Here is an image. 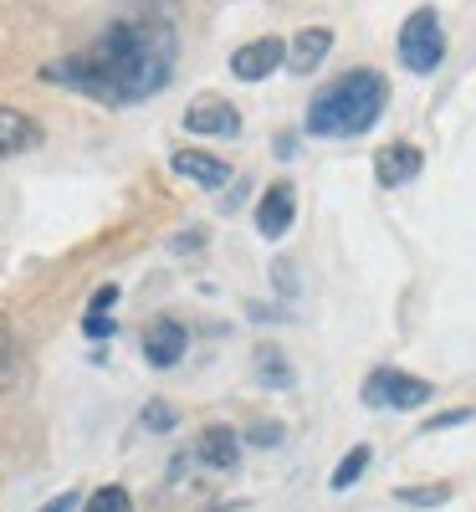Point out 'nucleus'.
<instances>
[{
  "mask_svg": "<svg viewBox=\"0 0 476 512\" xmlns=\"http://www.w3.org/2000/svg\"><path fill=\"white\" fill-rule=\"evenodd\" d=\"M466 420H471V410H446V415H436V420H425L420 431L436 436V431H451V425H466Z\"/></svg>",
  "mask_w": 476,
  "mask_h": 512,
  "instance_id": "aec40b11",
  "label": "nucleus"
},
{
  "mask_svg": "<svg viewBox=\"0 0 476 512\" xmlns=\"http://www.w3.org/2000/svg\"><path fill=\"white\" fill-rule=\"evenodd\" d=\"M113 303H118V287L108 282V287H98V292H93V303H88V313H113Z\"/></svg>",
  "mask_w": 476,
  "mask_h": 512,
  "instance_id": "5701e85b",
  "label": "nucleus"
},
{
  "mask_svg": "<svg viewBox=\"0 0 476 512\" xmlns=\"http://www.w3.org/2000/svg\"><path fill=\"white\" fill-rule=\"evenodd\" d=\"M82 333L88 338H113V318L108 313H82Z\"/></svg>",
  "mask_w": 476,
  "mask_h": 512,
  "instance_id": "412c9836",
  "label": "nucleus"
},
{
  "mask_svg": "<svg viewBox=\"0 0 476 512\" xmlns=\"http://www.w3.org/2000/svg\"><path fill=\"white\" fill-rule=\"evenodd\" d=\"M77 507H82V497H77V492H62V497H52L41 512H77Z\"/></svg>",
  "mask_w": 476,
  "mask_h": 512,
  "instance_id": "b1692460",
  "label": "nucleus"
},
{
  "mask_svg": "<svg viewBox=\"0 0 476 512\" xmlns=\"http://www.w3.org/2000/svg\"><path fill=\"white\" fill-rule=\"evenodd\" d=\"M400 62L415 77L436 72L446 62V31H441V16L430 11V6H420V11L405 16V26H400Z\"/></svg>",
  "mask_w": 476,
  "mask_h": 512,
  "instance_id": "7ed1b4c3",
  "label": "nucleus"
},
{
  "mask_svg": "<svg viewBox=\"0 0 476 512\" xmlns=\"http://www.w3.org/2000/svg\"><path fill=\"white\" fill-rule=\"evenodd\" d=\"M82 512H134V497H128L123 487H98L88 502H82Z\"/></svg>",
  "mask_w": 476,
  "mask_h": 512,
  "instance_id": "a211bd4d",
  "label": "nucleus"
},
{
  "mask_svg": "<svg viewBox=\"0 0 476 512\" xmlns=\"http://www.w3.org/2000/svg\"><path fill=\"white\" fill-rule=\"evenodd\" d=\"M16 379H21V344H16V333L0 323V395L16 390Z\"/></svg>",
  "mask_w": 476,
  "mask_h": 512,
  "instance_id": "dca6fc26",
  "label": "nucleus"
},
{
  "mask_svg": "<svg viewBox=\"0 0 476 512\" xmlns=\"http://www.w3.org/2000/svg\"><path fill=\"white\" fill-rule=\"evenodd\" d=\"M175 67H180L175 26L164 16H128V21H113L108 31H98L67 62L41 67V77L62 82V88L93 98V103H108V108H139L169 88Z\"/></svg>",
  "mask_w": 476,
  "mask_h": 512,
  "instance_id": "f257e3e1",
  "label": "nucleus"
},
{
  "mask_svg": "<svg viewBox=\"0 0 476 512\" xmlns=\"http://www.w3.org/2000/svg\"><path fill=\"white\" fill-rule=\"evenodd\" d=\"M169 169H175L180 180L200 185V190H221L231 180V164L221 154H210V149H175L169 154Z\"/></svg>",
  "mask_w": 476,
  "mask_h": 512,
  "instance_id": "6e6552de",
  "label": "nucleus"
},
{
  "mask_svg": "<svg viewBox=\"0 0 476 512\" xmlns=\"http://www.w3.org/2000/svg\"><path fill=\"white\" fill-rule=\"evenodd\" d=\"M384 103H389V88L379 72H369V67L343 72L308 103V134L313 139H359L379 123Z\"/></svg>",
  "mask_w": 476,
  "mask_h": 512,
  "instance_id": "f03ea898",
  "label": "nucleus"
},
{
  "mask_svg": "<svg viewBox=\"0 0 476 512\" xmlns=\"http://www.w3.org/2000/svg\"><path fill=\"white\" fill-rule=\"evenodd\" d=\"M185 349H190V333H185L180 318H154V323L144 328V359H149L154 369H175V364L185 359Z\"/></svg>",
  "mask_w": 476,
  "mask_h": 512,
  "instance_id": "0eeeda50",
  "label": "nucleus"
},
{
  "mask_svg": "<svg viewBox=\"0 0 476 512\" xmlns=\"http://www.w3.org/2000/svg\"><path fill=\"white\" fill-rule=\"evenodd\" d=\"M420 164H425V154H420L415 144H389V149L374 154V180H379L384 190L410 185V180L420 175Z\"/></svg>",
  "mask_w": 476,
  "mask_h": 512,
  "instance_id": "9b49d317",
  "label": "nucleus"
},
{
  "mask_svg": "<svg viewBox=\"0 0 476 512\" xmlns=\"http://www.w3.org/2000/svg\"><path fill=\"white\" fill-rule=\"evenodd\" d=\"M139 420H144V431H154V436H169L180 425V410L169 405V400H149L144 410H139Z\"/></svg>",
  "mask_w": 476,
  "mask_h": 512,
  "instance_id": "f3484780",
  "label": "nucleus"
},
{
  "mask_svg": "<svg viewBox=\"0 0 476 512\" xmlns=\"http://www.w3.org/2000/svg\"><path fill=\"white\" fill-rule=\"evenodd\" d=\"M292 216H297V190H292L287 180H277V185L262 195V205H256V231H262L267 241H282V236L292 231Z\"/></svg>",
  "mask_w": 476,
  "mask_h": 512,
  "instance_id": "1a4fd4ad",
  "label": "nucleus"
},
{
  "mask_svg": "<svg viewBox=\"0 0 476 512\" xmlns=\"http://www.w3.org/2000/svg\"><path fill=\"white\" fill-rule=\"evenodd\" d=\"M205 512H236L231 502H215V507H205Z\"/></svg>",
  "mask_w": 476,
  "mask_h": 512,
  "instance_id": "393cba45",
  "label": "nucleus"
},
{
  "mask_svg": "<svg viewBox=\"0 0 476 512\" xmlns=\"http://www.w3.org/2000/svg\"><path fill=\"white\" fill-rule=\"evenodd\" d=\"M282 62H287V41H282V36H256V41H246L241 52H231V72H236L241 82H262V77H272Z\"/></svg>",
  "mask_w": 476,
  "mask_h": 512,
  "instance_id": "423d86ee",
  "label": "nucleus"
},
{
  "mask_svg": "<svg viewBox=\"0 0 476 512\" xmlns=\"http://www.w3.org/2000/svg\"><path fill=\"white\" fill-rule=\"evenodd\" d=\"M328 47H333V31H328V26H308V31H302L292 47H287V62H282V67H292L297 77H308L313 67H323Z\"/></svg>",
  "mask_w": 476,
  "mask_h": 512,
  "instance_id": "ddd939ff",
  "label": "nucleus"
},
{
  "mask_svg": "<svg viewBox=\"0 0 476 512\" xmlns=\"http://www.w3.org/2000/svg\"><path fill=\"white\" fill-rule=\"evenodd\" d=\"M195 461L210 466V472H231V466L241 461V436L231 431V425H205V431L195 436Z\"/></svg>",
  "mask_w": 476,
  "mask_h": 512,
  "instance_id": "9d476101",
  "label": "nucleus"
},
{
  "mask_svg": "<svg viewBox=\"0 0 476 512\" xmlns=\"http://www.w3.org/2000/svg\"><path fill=\"white\" fill-rule=\"evenodd\" d=\"M36 139H41L36 118H26L21 108H6V103H0V164L16 159V154H26Z\"/></svg>",
  "mask_w": 476,
  "mask_h": 512,
  "instance_id": "f8f14e48",
  "label": "nucleus"
},
{
  "mask_svg": "<svg viewBox=\"0 0 476 512\" xmlns=\"http://www.w3.org/2000/svg\"><path fill=\"white\" fill-rule=\"evenodd\" d=\"M246 441H251V446H277V441H282V425H251Z\"/></svg>",
  "mask_w": 476,
  "mask_h": 512,
  "instance_id": "4be33fe9",
  "label": "nucleus"
},
{
  "mask_svg": "<svg viewBox=\"0 0 476 512\" xmlns=\"http://www.w3.org/2000/svg\"><path fill=\"white\" fill-rule=\"evenodd\" d=\"M395 502H410V507H441V502H451V487H446V482H436V487H400Z\"/></svg>",
  "mask_w": 476,
  "mask_h": 512,
  "instance_id": "6ab92c4d",
  "label": "nucleus"
},
{
  "mask_svg": "<svg viewBox=\"0 0 476 512\" xmlns=\"http://www.w3.org/2000/svg\"><path fill=\"white\" fill-rule=\"evenodd\" d=\"M430 379H415V374H405V369H374L369 379H364V405L369 410H420V405H430Z\"/></svg>",
  "mask_w": 476,
  "mask_h": 512,
  "instance_id": "20e7f679",
  "label": "nucleus"
},
{
  "mask_svg": "<svg viewBox=\"0 0 476 512\" xmlns=\"http://www.w3.org/2000/svg\"><path fill=\"white\" fill-rule=\"evenodd\" d=\"M369 461H374V451H369V446H354L349 456H343V461L333 466L328 487H333V492H349V487H354V482H359V477L369 472Z\"/></svg>",
  "mask_w": 476,
  "mask_h": 512,
  "instance_id": "2eb2a0df",
  "label": "nucleus"
},
{
  "mask_svg": "<svg viewBox=\"0 0 476 512\" xmlns=\"http://www.w3.org/2000/svg\"><path fill=\"white\" fill-rule=\"evenodd\" d=\"M256 379L267 384V390H292V364H287V354L277 349V344H262L256 349Z\"/></svg>",
  "mask_w": 476,
  "mask_h": 512,
  "instance_id": "4468645a",
  "label": "nucleus"
},
{
  "mask_svg": "<svg viewBox=\"0 0 476 512\" xmlns=\"http://www.w3.org/2000/svg\"><path fill=\"white\" fill-rule=\"evenodd\" d=\"M185 134H200V139H236V134H241V113H236V103L205 93V98H195V103L185 108Z\"/></svg>",
  "mask_w": 476,
  "mask_h": 512,
  "instance_id": "39448f33",
  "label": "nucleus"
}]
</instances>
